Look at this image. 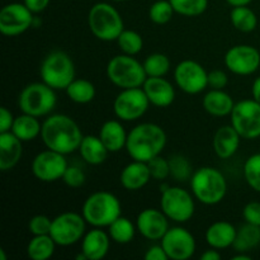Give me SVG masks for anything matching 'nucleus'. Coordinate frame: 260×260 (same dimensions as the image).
Here are the masks:
<instances>
[{
	"label": "nucleus",
	"mask_w": 260,
	"mask_h": 260,
	"mask_svg": "<svg viewBox=\"0 0 260 260\" xmlns=\"http://www.w3.org/2000/svg\"><path fill=\"white\" fill-rule=\"evenodd\" d=\"M84 135L74 118L68 114H50L42 122L41 139L46 149L63 155L78 151Z\"/></svg>",
	"instance_id": "f257e3e1"
},
{
	"label": "nucleus",
	"mask_w": 260,
	"mask_h": 260,
	"mask_svg": "<svg viewBox=\"0 0 260 260\" xmlns=\"http://www.w3.org/2000/svg\"><path fill=\"white\" fill-rule=\"evenodd\" d=\"M168 137L164 128L156 123L144 122L128 132L126 151L132 160L149 162L161 155L167 146Z\"/></svg>",
	"instance_id": "f03ea898"
},
{
	"label": "nucleus",
	"mask_w": 260,
	"mask_h": 260,
	"mask_svg": "<svg viewBox=\"0 0 260 260\" xmlns=\"http://www.w3.org/2000/svg\"><path fill=\"white\" fill-rule=\"evenodd\" d=\"M189 184L196 200L206 206L218 205L228 194L225 175L213 167H202L193 172Z\"/></svg>",
	"instance_id": "7ed1b4c3"
},
{
	"label": "nucleus",
	"mask_w": 260,
	"mask_h": 260,
	"mask_svg": "<svg viewBox=\"0 0 260 260\" xmlns=\"http://www.w3.org/2000/svg\"><path fill=\"white\" fill-rule=\"evenodd\" d=\"M81 215L91 228H108L122 216V205L116 194L108 190L91 193L84 201Z\"/></svg>",
	"instance_id": "20e7f679"
},
{
	"label": "nucleus",
	"mask_w": 260,
	"mask_h": 260,
	"mask_svg": "<svg viewBox=\"0 0 260 260\" xmlns=\"http://www.w3.org/2000/svg\"><path fill=\"white\" fill-rule=\"evenodd\" d=\"M88 27L93 36L103 42L117 41L124 29L121 13L109 3H95L88 13Z\"/></svg>",
	"instance_id": "39448f33"
},
{
	"label": "nucleus",
	"mask_w": 260,
	"mask_h": 260,
	"mask_svg": "<svg viewBox=\"0 0 260 260\" xmlns=\"http://www.w3.org/2000/svg\"><path fill=\"white\" fill-rule=\"evenodd\" d=\"M41 80L55 90H65L76 78L75 63L68 52L52 51L43 58L40 68Z\"/></svg>",
	"instance_id": "423d86ee"
},
{
	"label": "nucleus",
	"mask_w": 260,
	"mask_h": 260,
	"mask_svg": "<svg viewBox=\"0 0 260 260\" xmlns=\"http://www.w3.org/2000/svg\"><path fill=\"white\" fill-rule=\"evenodd\" d=\"M108 80L121 89L141 88L147 79L144 63L135 56L117 55L108 61L106 68Z\"/></svg>",
	"instance_id": "0eeeda50"
},
{
	"label": "nucleus",
	"mask_w": 260,
	"mask_h": 260,
	"mask_svg": "<svg viewBox=\"0 0 260 260\" xmlns=\"http://www.w3.org/2000/svg\"><path fill=\"white\" fill-rule=\"evenodd\" d=\"M56 90L43 81L28 84L18 96V107L20 108V112L38 118L50 116L56 108Z\"/></svg>",
	"instance_id": "6e6552de"
},
{
	"label": "nucleus",
	"mask_w": 260,
	"mask_h": 260,
	"mask_svg": "<svg viewBox=\"0 0 260 260\" xmlns=\"http://www.w3.org/2000/svg\"><path fill=\"white\" fill-rule=\"evenodd\" d=\"M194 196L182 187L168 185L161 189L160 208L170 221L175 223H185L193 217L196 211Z\"/></svg>",
	"instance_id": "1a4fd4ad"
},
{
	"label": "nucleus",
	"mask_w": 260,
	"mask_h": 260,
	"mask_svg": "<svg viewBox=\"0 0 260 260\" xmlns=\"http://www.w3.org/2000/svg\"><path fill=\"white\" fill-rule=\"evenodd\" d=\"M86 225L81 213L68 211L52 218L50 235L57 246L75 245L85 235Z\"/></svg>",
	"instance_id": "9d476101"
},
{
	"label": "nucleus",
	"mask_w": 260,
	"mask_h": 260,
	"mask_svg": "<svg viewBox=\"0 0 260 260\" xmlns=\"http://www.w3.org/2000/svg\"><path fill=\"white\" fill-rule=\"evenodd\" d=\"M230 121L234 128L239 132L241 139H259L260 104L253 98L238 102V103H235L230 114Z\"/></svg>",
	"instance_id": "9b49d317"
},
{
	"label": "nucleus",
	"mask_w": 260,
	"mask_h": 260,
	"mask_svg": "<svg viewBox=\"0 0 260 260\" xmlns=\"http://www.w3.org/2000/svg\"><path fill=\"white\" fill-rule=\"evenodd\" d=\"M150 104L144 89H122L113 102L114 116L122 122H134L145 116Z\"/></svg>",
	"instance_id": "f8f14e48"
},
{
	"label": "nucleus",
	"mask_w": 260,
	"mask_h": 260,
	"mask_svg": "<svg viewBox=\"0 0 260 260\" xmlns=\"http://www.w3.org/2000/svg\"><path fill=\"white\" fill-rule=\"evenodd\" d=\"M68 167L66 155L46 149L33 157L30 170L36 179L40 182L53 183L62 179Z\"/></svg>",
	"instance_id": "ddd939ff"
},
{
	"label": "nucleus",
	"mask_w": 260,
	"mask_h": 260,
	"mask_svg": "<svg viewBox=\"0 0 260 260\" xmlns=\"http://www.w3.org/2000/svg\"><path fill=\"white\" fill-rule=\"evenodd\" d=\"M175 85L184 93L196 95L208 86V71L194 60H183L174 69Z\"/></svg>",
	"instance_id": "4468645a"
},
{
	"label": "nucleus",
	"mask_w": 260,
	"mask_h": 260,
	"mask_svg": "<svg viewBox=\"0 0 260 260\" xmlns=\"http://www.w3.org/2000/svg\"><path fill=\"white\" fill-rule=\"evenodd\" d=\"M160 244L164 248L168 258L172 260H188L192 258L197 249L196 238L183 226L169 228Z\"/></svg>",
	"instance_id": "2eb2a0df"
},
{
	"label": "nucleus",
	"mask_w": 260,
	"mask_h": 260,
	"mask_svg": "<svg viewBox=\"0 0 260 260\" xmlns=\"http://www.w3.org/2000/svg\"><path fill=\"white\" fill-rule=\"evenodd\" d=\"M33 20V13L24 3H10L0 10V32L7 37H15L29 29Z\"/></svg>",
	"instance_id": "dca6fc26"
},
{
	"label": "nucleus",
	"mask_w": 260,
	"mask_h": 260,
	"mask_svg": "<svg viewBox=\"0 0 260 260\" xmlns=\"http://www.w3.org/2000/svg\"><path fill=\"white\" fill-rule=\"evenodd\" d=\"M223 62L228 70L235 75L248 76L260 68V52L254 46L236 45L229 48Z\"/></svg>",
	"instance_id": "f3484780"
},
{
	"label": "nucleus",
	"mask_w": 260,
	"mask_h": 260,
	"mask_svg": "<svg viewBox=\"0 0 260 260\" xmlns=\"http://www.w3.org/2000/svg\"><path fill=\"white\" fill-rule=\"evenodd\" d=\"M169 218L161 208H145L137 215V233L142 238L151 241L161 240L162 236L169 230Z\"/></svg>",
	"instance_id": "a211bd4d"
},
{
	"label": "nucleus",
	"mask_w": 260,
	"mask_h": 260,
	"mask_svg": "<svg viewBox=\"0 0 260 260\" xmlns=\"http://www.w3.org/2000/svg\"><path fill=\"white\" fill-rule=\"evenodd\" d=\"M111 236L102 228H93L86 231L81 239V250L85 260H102L106 258L111 248Z\"/></svg>",
	"instance_id": "6ab92c4d"
},
{
	"label": "nucleus",
	"mask_w": 260,
	"mask_h": 260,
	"mask_svg": "<svg viewBox=\"0 0 260 260\" xmlns=\"http://www.w3.org/2000/svg\"><path fill=\"white\" fill-rule=\"evenodd\" d=\"M142 89L149 98L150 104L157 108H167L175 99V88L169 80L161 78H147Z\"/></svg>",
	"instance_id": "aec40b11"
},
{
	"label": "nucleus",
	"mask_w": 260,
	"mask_h": 260,
	"mask_svg": "<svg viewBox=\"0 0 260 260\" xmlns=\"http://www.w3.org/2000/svg\"><path fill=\"white\" fill-rule=\"evenodd\" d=\"M151 179L149 164L139 160H132L131 162H128L119 174V182L122 187L131 192L142 189Z\"/></svg>",
	"instance_id": "412c9836"
},
{
	"label": "nucleus",
	"mask_w": 260,
	"mask_h": 260,
	"mask_svg": "<svg viewBox=\"0 0 260 260\" xmlns=\"http://www.w3.org/2000/svg\"><path fill=\"white\" fill-rule=\"evenodd\" d=\"M241 136L233 127V124H225L217 128L213 135V151L220 159H230L238 152L240 147Z\"/></svg>",
	"instance_id": "4be33fe9"
},
{
	"label": "nucleus",
	"mask_w": 260,
	"mask_h": 260,
	"mask_svg": "<svg viewBox=\"0 0 260 260\" xmlns=\"http://www.w3.org/2000/svg\"><path fill=\"white\" fill-rule=\"evenodd\" d=\"M23 155V141L13 132L0 134V170L9 172L14 169Z\"/></svg>",
	"instance_id": "5701e85b"
},
{
	"label": "nucleus",
	"mask_w": 260,
	"mask_h": 260,
	"mask_svg": "<svg viewBox=\"0 0 260 260\" xmlns=\"http://www.w3.org/2000/svg\"><path fill=\"white\" fill-rule=\"evenodd\" d=\"M238 229L229 221H216L206 230V241L208 246L217 250L233 248Z\"/></svg>",
	"instance_id": "b1692460"
},
{
	"label": "nucleus",
	"mask_w": 260,
	"mask_h": 260,
	"mask_svg": "<svg viewBox=\"0 0 260 260\" xmlns=\"http://www.w3.org/2000/svg\"><path fill=\"white\" fill-rule=\"evenodd\" d=\"M98 136L101 137L109 152H119L121 150L126 149L128 134L124 129L121 119H108L104 122L99 129Z\"/></svg>",
	"instance_id": "393cba45"
},
{
	"label": "nucleus",
	"mask_w": 260,
	"mask_h": 260,
	"mask_svg": "<svg viewBox=\"0 0 260 260\" xmlns=\"http://www.w3.org/2000/svg\"><path fill=\"white\" fill-rule=\"evenodd\" d=\"M202 104L205 111L211 116L226 117L231 114L235 102L223 89H211L203 96Z\"/></svg>",
	"instance_id": "a878e982"
},
{
	"label": "nucleus",
	"mask_w": 260,
	"mask_h": 260,
	"mask_svg": "<svg viewBox=\"0 0 260 260\" xmlns=\"http://www.w3.org/2000/svg\"><path fill=\"white\" fill-rule=\"evenodd\" d=\"M78 151L81 159L89 165L103 164L108 157V154H111L101 137L94 136V135H86L83 137Z\"/></svg>",
	"instance_id": "bb28decb"
},
{
	"label": "nucleus",
	"mask_w": 260,
	"mask_h": 260,
	"mask_svg": "<svg viewBox=\"0 0 260 260\" xmlns=\"http://www.w3.org/2000/svg\"><path fill=\"white\" fill-rule=\"evenodd\" d=\"M41 131H42V123L38 117L23 113V112L19 116L15 117L12 129H10V132H13L23 142L36 140L38 136H41Z\"/></svg>",
	"instance_id": "cd10ccee"
},
{
	"label": "nucleus",
	"mask_w": 260,
	"mask_h": 260,
	"mask_svg": "<svg viewBox=\"0 0 260 260\" xmlns=\"http://www.w3.org/2000/svg\"><path fill=\"white\" fill-rule=\"evenodd\" d=\"M260 244V226L245 222L236 231V238L233 248L236 253H249Z\"/></svg>",
	"instance_id": "c85d7f7f"
},
{
	"label": "nucleus",
	"mask_w": 260,
	"mask_h": 260,
	"mask_svg": "<svg viewBox=\"0 0 260 260\" xmlns=\"http://www.w3.org/2000/svg\"><path fill=\"white\" fill-rule=\"evenodd\" d=\"M65 93L71 102L76 104H88L95 98V85L88 79H74L70 85L65 89Z\"/></svg>",
	"instance_id": "c756f323"
},
{
	"label": "nucleus",
	"mask_w": 260,
	"mask_h": 260,
	"mask_svg": "<svg viewBox=\"0 0 260 260\" xmlns=\"http://www.w3.org/2000/svg\"><path fill=\"white\" fill-rule=\"evenodd\" d=\"M56 246L51 235H36L27 244V255L30 260H48L55 254Z\"/></svg>",
	"instance_id": "7c9ffc66"
},
{
	"label": "nucleus",
	"mask_w": 260,
	"mask_h": 260,
	"mask_svg": "<svg viewBox=\"0 0 260 260\" xmlns=\"http://www.w3.org/2000/svg\"><path fill=\"white\" fill-rule=\"evenodd\" d=\"M107 229H108V234L112 241L119 244V245H126V244L131 243L137 233L136 223H134L124 216H119Z\"/></svg>",
	"instance_id": "2f4dec72"
},
{
	"label": "nucleus",
	"mask_w": 260,
	"mask_h": 260,
	"mask_svg": "<svg viewBox=\"0 0 260 260\" xmlns=\"http://www.w3.org/2000/svg\"><path fill=\"white\" fill-rule=\"evenodd\" d=\"M230 20L235 29L244 33L253 32L258 25V17L255 12L249 8V5L233 7L230 12Z\"/></svg>",
	"instance_id": "473e14b6"
},
{
	"label": "nucleus",
	"mask_w": 260,
	"mask_h": 260,
	"mask_svg": "<svg viewBox=\"0 0 260 260\" xmlns=\"http://www.w3.org/2000/svg\"><path fill=\"white\" fill-rule=\"evenodd\" d=\"M144 69L147 78H161L169 73L172 63L170 58L165 53L155 52L147 56L144 60Z\"/></svg>",
	"instance_id": "72a5a7b5"
},
{
	"label": "nucleus",
	"mask_w": 260,
	"mask_h": 260,
	"mask_svg": "<svg viewBox=\"0 0 260 260\" xmlns=\"http://www.w3.org/2000/svg\"><path fill=\"white\" fill-rule=\"evenodd\" d=\"M117 43L122 53L129 56L139 55L144 47V40L139 32L132 29H123V32L117 38Z\"/></svg>",
	"instance_id": "f704fd0d"
},
{
	"label": "nucleus",
	"mask_w": 260,
	"mask_h": 260,
	"mask_svg": "<svg viewBox=\"0 0 260 260\" xmlns=\"http://www.w3.org/2000/svg\"><path fill=\"white\" fill-rule=\"evenodd\" d=\"M174 12L183 17H198L208 8V0H169Z\"/></svg>",
	"instance_id": "c9c22d12"
},
{
	"label": "nucleus",
	"mask_w": 260,
	"mask_h": 260,
	"mask_svg": "<svg viewBox=\"0 0 260 260\" xmlns=\"http://www.w3.org/2000/svg\"><path fill=\"white\" fill-rule=\"evenodd\" d=\"M174 8L169 0H157L152 3L149 9V18L155 24H167L174 15Z\"/></svg>",
	"instance_id": "e433bc0d"
},
{
	"label": "nucleus",
	"mask_w": 260,
	"mask_h": 260,
	"mask_svg": "<svg viewBox=\"0 0 260 260\" xmlns=\"http://www.w3.org/2000/svg\"><path fill=\"white\" fill-rule=\"evenodd\" d=\"M244 178L249 187L260 193V152L250 155L244 164Z\"/></svg>",
	"instance_id": "4c0bfd02"
},
{
	"label": "nucleus",
	"mask_w": 260,
	"mask_h": 260,
	"mask_svg": "<svg viewBox=\"0 0 260 260\" xmlns=\"http://www.w3.org/2000/svg\"><path fill=\"white\" fill-rule=\"evenodd\" d=\"M169 167H170V177L174 178L178 182H185L190 179L193 172L190 167L189 160L183 155H173L169 157Z\"/></svg>",
	"instance_id": "58836bf2"
},
{
	"label": "nucleus",
	"mask_w": 260,
	"mask_h": 260,
	"mask_svg": "<svg viewBox=\"0 0 260 260\" xmlns=\"http://www.w3.org/2000/svg\"><path fill=\"white\" fill-rule=\"evenodd\" d=\"M51 225H52V218L46 215H36L28 221V231L32 234V236L50 235Z\"/></svg>",
	"instance_id": "ea45409f"
},
{
	"label": "nucleus",
	"mask_w": 260,
	"mask_h": 260,
	"mask_svg": "<svg viewBox=\"0 0 260 260\" xmlns=\"http://www.w3.org/2000/svg\"><path fill=\"white\" fill-rule=\"evenodd\" d=\"M150 173H151L152 179L155 180H164L168 177H170V167H169V159H165L161 155L154 157L150 160L149 162Z\"/></svg>",
	"instance_id": "a19ab883"
},
{
	"label": "nucleus",
	"mask_w": 260,
	"mask_h": 260,
	"mask_svg": "<svg viewBox=\"0 0 260 260\" xmlns=\"http://www.w3.org/2000/svg\"><path fill=\"white\" fill-rule=\"evenodd\" d=\"M63 183L70 188H80L85 184V173L76 165H69L62 177Z\"/></svg>",
	"instance_id": "79ce46f5"
},
{
	"label": "nucleus",
	"mask_w": 260,
	"mask_h": 260,
	"mask_svg": "<svg viewBox=\"0 0 260 260\" xmlns=\"http://www.w3.org/2000/svg\"><path fill=\"white\" fill-rule=\"evenodd\" d=\"M244 221L251 225L260 226V202L253 201V202L246 203L243 208Z\"/></svg>",
	"instance_id": "37998d69"
},
{
	"label": "nucleus",
	"mask_w": 260,
	"mask_h": 260,
	"mask_svg": "<svg viewBox=\"0 0 260 260\" xmlns=\"http://www.w3.org/2000/svg\"><path fill=\"white\" fill-rule=\"evenodd\" d=\"M228 83V74L223 70H212L208 73V86L211 89H225Z\"/></svg>",
	"instance_id": "c03bdc74"
},
{
	"label": "nucleus",
	"mask_w": 260,
	"mask_h": 260,
	"mask_svg": "<svg viewBox=\"0 0 260 260\" xmlns=\"http://www.w3.org/2000/svg\"><path fill=\"white\" fill-rule=\"evenodd\" d=\"M14 118L15 117L13 116V113L7 108V107H2V108H0V134H2V132H8L12 129Z\"/></svg>",
	"instance_id": "a18cd8bd"
},
{
	"label": "nucleus",
	"mask_w": 260,
	"mask_h": 260,
	"mask_svg": "<svg viewBox=\"0 0 260 260\" xmlns=\"http://www.w3.org/2000/svg\"><path fill=\"white\" fill-rule=\"evenodd\" d=\"M144 256L146 260H169L167 253H165L164 248L161 246V244L150 246V248L147 249L146 253H145Z\"/></svg>",
	"instance_id": "49530a36"
},
{
	"label": "nucleus",
	"mask_w": 260,
	"mask_h": 260,
	"mask_svg": "<svg viewBox=\"0 0 260 260\" xmlns=\"http://www.w3.org/2000/svg\"><path fill=\"white\" fill-rule=\"evenodd\" d=\"M51 0H23L25 7L33 13V14H38V13H42L43 10L47 9V7L50 5Z\"/></svg>",
	"instance_id": "de8ad7c7"
},
{
	"label": "nucleus",
	"mask_w": 260,
	"mask_h": 260,
	"mask_svg": "<svg viewBox=\"0 0 260 260\" xmlns=\"http://www.w3.org/2000/svg\"><path fill=\"white\" fill-rule=\"evenodd\" d=\"M220 259H221L220 250L213 248H210L208 250H206L205 253L201 255V260H220Z\"/></svg>",
	"instance_id": "09e8293b"
},
{
	"label": "nucleus",
	"mask_w": 260,
	"mask_h": 260,
	"mask_svg": "<svg viewBox=\"0 0 260 260\" xmlns=\"http://www.w3.org/2000/svg\"><path fill=\"white\" fill-rule=\"evenodd\" d=\"M251 95H253L254 101L260 104V76L254 80L253 85H251Z\"/></svg>",
	"instance_id": "8fccbe9b"
},
{
	"label": "nucleus",
	"mask_w": 260,
	"mask_h": 260,
	"mask_svg": "<svg viewBox=\"0 0 260 260\" xmlns=\"http://www.w3.org/2000/svg\"><path fill=\"white\" fill-rule=\"evenodd\" d=\"M231 7H243V5H249L253 0H226Z\"/></svg>",
	"instance_id": "3c124183"
},
{
	"label": "nucleus",
	"mask_w": 260,
	"mask_h": 260,
	"mask_svg": "<svg viewBox=\"0 0 260 260\" xmlns=\"http://www.w3.org/2000/svg\"><path fill=\"white\" fill-rule=\"evenodd\" d=\"M233 260H250L251 256L248 255V253H238L233 255Z\"/></svg>",
	"instance_id": "603ef678"
},
{
	"label": "nucleus",
	"mask_w": 260,
	"mask_h": 260,
	"mask_svg": "<svg viewBox=\"0 0 260 260\" xmlns=\"http://www.w3.org/2000/svg\"><path fill=\"white\" fill-rule=\"evenodd\" d=\"M0 260H7V256H5L4 249H0Z\"/></svg>",
	"instance_id": "864d4df0"
},
{
	"label": "nucleus",
	"mask_w": 260,
	"mask_h": 260,
	"mask_svg": "<svg viewBox=\"0 0 260 260\" xmlns=\"http://www.w3.org/2000/svg\"><path fill=\"white\" fill-rule=\"evenodd\" d=\"M112 2H116V3H121V2H124V0H112Z\"/></svg>",
	"instance_id": "5fc2aeb1"
}]
</instances>
